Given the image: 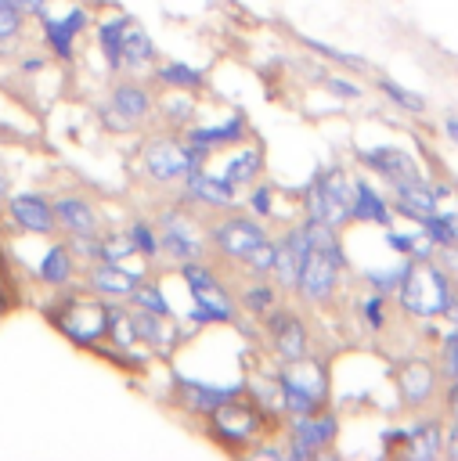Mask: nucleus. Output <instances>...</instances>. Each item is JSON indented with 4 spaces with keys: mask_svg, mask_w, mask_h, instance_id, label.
<instances>
[{
    "mask_svg": "<svg viewBox=\"0 0 458 461\" xmlns=\"http://www.w3.org/2000/svg\"><path fill=\"white\" fill-rule=\"evenodd\" d=\"M357 158H361V166H368L371 173H379V176H382V180H389V184H397V180H411V176H418V173H422V166H418L404 148H397V144L361 148V151H357Z\"/></svg>",
    "mask_w": 458,
    "mask_h": 461,
    "instance_id": "f3484780",
    "label": "nucleus"
},
{
    "mask_svg": "<svg viewBox=\"0 0 458 461\" xmlns=\"http://www.w3.org/2000/svg\"><path fill=\"white\" fill-rule=\"evenodd\" d=\"M202 162H206V155L195 151L180 137H151L141 148V173L151 184H180Z\"/></svg>",
    "mask_w": 458,
    "mask_h": 461,
    "instance_id": "39448f33",
    "label": "nucleus"
},
{
    "mask_svg": "<svg viewBox=\"0 0 458 461\" xmlns=\"http://www.w3.org/2000/svg\"><path fill=\"white\" fill-rule=\"evenodd\" d=\"M7 216L18 230L25 234H54L58 220H54V205L50 198L36 194V191H18V194H7Z\"/></svg>",
    "mask_w": 458,
    "mask_h": 461,
    "instance_id": "2eb2a0df",
    "label": "nucleus"
},
{
    "mask_svg": "<svg viewBox=\"0 0 458 461\" xmlns=\"http://www.w3.org/2000/svg\"><path fill=\"white\" fill-rule=\"evenodd\" d=\"M245 205H249V212H252V216L267 220V216L274 212V191H270L267 184H252V187H249V198H245Z\"/></svg>",
    "mask_w": 458,
    "mask_h": 461,
    "instance_id": "49530a36",
    "label": "nucleus"
},
{
    "mask_svg": "<svg viewBox=\"0 0 458 461\" xmlns=\"http://www.w3.org/2000/svg\"><path fill=\"white\" fill-rule=\"evenodd\" d=\"M126 230H130V238H133V249H137L144 259H155V256L162 252V249H159V230H155L148 220H133Z\"/></svg>",
    "mask_w": 458,
    "mask_h": 461,
    "instance_id": "a19ab883",
    "label": "nucleus"
},
{
    "mask_svg": "<svg viewBox=\"0 0 458 461\" xmlns=\"http://www.w3.org/2000/svg\"><path fill=\"white\" fill-rule=\"evenodd\" d=\"M350 202H353V180L339 166L321 169L303 187V220L339 230L350 223Z\"/></svg>",
    "mask_w": 458,
    "mask_h": 461,
    "instance_id": "7ed1b4c3",
    "label": "nucleus"
},
{
    "mask_svg": "<svg viewBox=\"0 0 458 461\" xmlns=\"http://www.w3.org/2000/svg\"><path fill=\"white\" fill-rule=\"evenodd\" d=\"M11 4H14V7L22 11V14H32V18H43V14H47V4H50V0H11Z\"/></svg>",
    "mask_w": 458,
    "mask_h": 461,
    "instance_id": "603ef678",
    "label": "nucleus"
},
{
    "mask_svg": "<svg viewBox=\"0 0 458 461\" xmlns=\"http://www.w3.org/2000/svg\"><path fill=\"white\" fill-rule=\"evenodd\" d=\"M415 241H418V230H393V223L386 227V245H389L397 256H408V259H411Z\"/></svg>",
    "mask_w": 458,
    "mask_h": 461,
    "instance_id": "09e8293b",
    "label": "nucleus"
},
{
    "mask_svg": "<svg viewBox=\"0 0 458 461\" xmlns=\"http://www.w3.org/2000/svg\"><path fill=\"white\" fill-rule=\"evenodd\" d=\"M238 306L245 310V317H263L270 306H278V285H270L267 277H252L249 285H242L238 288Z\"/></svg>",
    "mask_w": 458,
    "mask_h": 461,
    "instance_id": "cd10ccee",
    "label": "nucleus"
},
{
    "mask_svg": "<svg viewBox=\"0 0 458 461\" xmlns=\"http://www.w3.org/2000/svg\"><path fill=\"white\" fill-rule=\"evenodd\" d=\"M173 385H177V407L188 411V414H206V418L220 403L238 396V385H209V382H198V378H188V375H173Z\"/></svg>",
    "mask_w": 458,
    "mask_h": 461,
    "instance_id": "dca6fc26",
    "label": "nucleus"
},
{
    "mask_svg": "<svg viewBox=\"0 0 458 461\" xmlns=\"http://www.w3.org/2000/svg\"><path fill=\"white\" fill-rule=\"evenodd\" d=\"M408 267H411V259H408V256H400L393 267H382V270H364V281H368V288H371V292L397 295V288H400V281H404Z\"/></svg>",
    "mask_w": 458,
    "mask_h": 461,
    "instance_id": "72a5a7b5",
    "label": "nucleus"
},
{
    "mask_svg": "<svg viewBox=\"0 0 458 461\" xmlns=\"http://www.w3.org/2000/svg\"><path fill=\"white\" fill-rule=\"evenodd\" d=\"M108 104H112L115 112H123L130 122H144V119L155 112V97H151V90L141 86V83H133V79L115 83L112 94H108Z\"/></svg>",
    "mask_w": 458,
    "mask_h": 461,
    "instance_id": "5701e85b",
    "label": "nucleus"
},
{
    "mask_svg": "<svg viewBox=\"0 0 458 461\" xmlns=\"http://www.w3.org/2000/svg\"><path fill=\"white\" fill-rule=\"evenodd\" d=\"M97 115H101V122H105L108 130H115V133H126V130H133V126H137V122H130V119H126L123 112H115L112 104H105V108H101Z\"/></svg>",
    "mask_w": 458,
    "mask_h": 461,
    "instance_id": "8fccbe9b",
    "label": "nucleus"
},
{
    "mask_svg": "<svg viewBox=\"0 0 458 461\" xmlns=\"http://www.w3.org/2000/svg\"><path fill=\"white\" fill-rule=\"evenodd\" d=\"M389 191H393V212H397V216H408L411 223L426 220L429 212H436V209L444 205V198L454 194L447 184H429L422 173L411 176V180L389 184Z\"/></svg>",
    "mask_w": 458,
    "mask_h": 461,
    "instance_id": "9b49d317",
    "label": "nucleus"
},
{
    "mask_svg": "<svg viewBox=\"0 0 458 461\" xmlns=\"http://www.w3.org/2000/svg\"><path fill=\"white\" fill-rule=\"evenodd\" d=\"M299 43H303L307 50L321 54V58H325V61H332V65H343V68H353V72H364V68H368V61H364L361 54H346V50H339V47H328V43H321V40H310V36H299Z\"/></svg>",
    "mask_w": 458,
    "mask_h": 461,
    "instance_id": "e433bc0d",
    "label": "nucleus"
},
{
    "mask_svg": "<svg viewBox=\"0 0 458 461\" xmlns=\"http://www.w3.org/2000/svg\"><path fill=\"white\" fill-rule=\"evenodd\" d=\"M36 274H40L43 285H50V288H65V285L76 277V256H72V249H69V245H50V249L43 252Z\"/></svg>",
    "mask_w": 458,
    "mask_h": 461,
    "instance_id": "a878e982",
    "label": "nucleus"
},
{
    "mask_svg": "<svg viewBox=\"0 0 458 461\" xmlns=\"http://www.w3.org/2000/svg\"><path fill=\"white\" fill-rule=\"evenodd\" d=\"M0 313H4V299H0Z\"/></svg>",
    "mask_w": 458,
    "mask_h": 461,
    "instance_id": "bf43d9fd",
    "label": "nucleus"
},
{
    "mask_svg": "<svg viewBox=\"0 0 458 461\" xmlns=\"http://www.w3.org/2000/svg\"><path fill=\"white\" fill-rule=\"evenodd\" d=\"M0 198H7V180L0 176Z\"/></svg>",
    "mask_w": 458,
    "mask_h": 461,
    "instance_id": "13d9d810",
    "label": "nucleus"
},
{
    "mask_svg": "<svg viewBox=\"0 0 458 461\" xmlns=\"http://www.w3.org/2000/svg\"><path fill=\"white\" fill-rule=\"evenodd\" d=\"M436 252H440V267L454 277V274H458V245H440Z\"/></svg>",
    "mask_w": 458,
    "mask_h": 461,
    "instance_id": "3c124183",
    "label": "nucleus"
},
{
    "mask_svg": "<svg viewBox=\"0 0 458 461\" xmlns=\"http://www.w3.org/2000/svg\"><path fill=\"white\" fill-rule=\"evenodd\" d=\"M397 303L408 317H444L454 303H458V292H454V277L433 263V259H411L400 288H397Z\"/></svg>",
    "mask_w": 458,
    "mask_h": 461,
    "instance_id": "f03ea898",
    "label": "nucleus"
},
{
    "mask_svg": "<svg viewBox=\"0 0 458 461\" xmlns=\"http://www.w3.org/2000/svg\"><path fill=\"white\" fill-rule=\"evenodd\" d=\"M350 220H357V223H375V227H389V223H393V205L386 202V194H382L371 180L357 176V180H353Z\"/></svg>",
    "mask_w": 458,
    "mask_h": 461,
    "instance_id": "412c9836",
    "label": "nucleus"
},
{
    "mask_svg": "<svg viewBox=\"0 0 458 461\" xmlns=\"http://www.w3.org/2000/svg\"><path fill=\"white\" fill-rule=\"evenodd\" d=\"M451 418H458V378L451 382Z\"/></svg>",
    "mask_w": 458,
    "mask_h": 461,
    "instance_id": "4d7b16f0",
    "label": "nucleus"
},
{
    "mask_svg": "<svg viewBox=\"0 0 458 461\" xmlns=\"http://www.w3.org/2000/svg\"><path fill=\"white\" fill-rule=\"evenodd\" d=\"M263 331L270 339V349L281 364H296L303 357H310V331L303 324V317L289 306H270L263 313Z\"/></svg>",
    "mask_w": 458,
    "mask_h": 461,
    "instance_id": "1a4fd4ad",
    "label": "nucleus"
},
{
    "mask_svg": "<svg viewBox=\"0 0 458 461\" xmlns=\"http://www.w3.org/2000/svg\"><path fill=\"white\" fill-rule=\"evenodd\" d=\"M310 249H314V238H310V223L307 220L296 223V227H289L278 238V263H274V274H270L278 288L296 292V281H299V270H303Z\"/></svg>",
    "mask_w": 458,
    "mask_h": 461,
    "instance_id": "f8f14e48",
    "label": "nucleus"
},
{
    "mask_svg": "<svg viewBox=\"0 0 458 461\" xmlns=\"http://www.w3.org/2000/svg\"><path fill=\"white\" fill-rule=\"evenodd\" d=\"M444 450L458 461V418H451V429L444 432Z\"/></svg>",
    "mask_w": 458,
    "mask_h": 461,
    "instance_id": "5fc2aeb1",
    "label": "nucleus"
},
{
    "mask_svg": "<svg viewBox=\"0 0 458 461\" xmlns=\"http://www.w3.org/2000/svg\"><path fill=\"white\" fill-rule=\"evenodd\" d=\"M155 65V43L151 36L141 29V25H126V36H123V68L126 72H144Z\"/></svg>",
    "mask_w": 458,
    "mask_h": 461,
    "instance_id": "bb28decb",
    "label": "nucleus"
},
{
    "mask_svg": "<svg viewBox=\"0 0 458 461\" xmlns=\"http://www.w3.org/2000/svg\"><path fill=\"white\" fill-rule=\"evenodd\" d=\"M137 274L123 270L119 263H108V259H97V263H87V285L94 295L101 299H112V303H126L137 288Z\"/></svg>",
    "mask_w": 458,
    "mask_h": 461,
    "instance_id": "6ab92c4d",
    "label": "nucleus"
},
{
    "mask_svg": "<svg viewBox=\"0 0 458 461\" xmlns=\"http://www.w3.org/2000/svg\"><path fill=\"white\" fill-rule=\"evenodd\" d=\"M310 238H314V249H310V256L299 270L296 295L307 306H325L339 288V274L346 270V252H343L339 230H332L325 223H310Z\"/></svg>",
    "mask_w": 458,
    "mask_h": 461,
    "instance_id": "f257e3e1",
    "label": "nucleus"
},
{
    "mask_svg": "<svg viewBox=\"0 0 458 461\" xmlns=\"http://www.w3.org/2000/svg\"><path fill=\"white\" fill-rule=\"evenodd\" d=\"M155 83L166 86V90H188V94H195V90L206 86V76L198 68L184 65V61H162L155 68Z\"/></svg>",
    "mask_w": 458,
    "mask_h": 461,
    "instance_id": "c756f323",
    "label": "nucleus"
},
{
    "mask_svg": "<svg viewBox=\"0 0 458 461\" xmlns=\"http://www.w3.org/2000/svg\"><path fill=\"white\" fill-rule=\"evenodd\" d=\"M260 173H263V148H242L220 169V176L234 187H252L260 180Z\"/></svg>",
    "mask_w": 458,
    "mask_h": 461,
    "instance_id": "393cba45",
    "label": "nucleus"
},
{
    "mask_svg": "<svg viewBox=\"0 0 458 461\" xmlns=\"http://www.w3.org/2000/svg\"><path fill=\"white\" fill-rule=\"evenodd\" d=\"M245 137H249V122H245L242 112L227 115V119L216 122V126H188V133H184V140H188L195 151H202V155H209V151H216V148H227V144H242Z\"/></svg>",
    "mask_w": 458,
    "mask_h": 461,
    "instance_id": "aec40b11",
    "label": "nucleus"
},
{
    "mask_svg": "<svg viewBox=\"0 0 458 461\" xmlns=\"http://www.w3.org/2000/svg\"><path fill=\"white\" fill-rule=\"evenodd\" d=\"M339 436V418L332 411H314V414H289V457H314L325 447H332Z\"/></svg>",
    "mask_w": 458,
    "mask_h": 461,
    "instance_id": "9d476101",
    "label": "nucleus"
},
{
    "mask_svg": "<svg viewBox=\"0 0 458 461\" xmlns=\"http://www.w3.org/2000/svg\"><path fill=\"white\" fill-rule=\"evenodd\" d=\"M126 25H130L126 14L105 18V22L97 25V47H101V54H105V61H108L112 72L123 68V36H126Z\"/></svg>",
    "mask_w": 458,
    "mask_h": 461,
    "instance_id": "c85d7f7f",
    "label": "nucleus"
},
{
    "mask_svg": "<svg viewBox=\"0 0 458 461\" xmlns=\"http://www.w3.org/2000/svg\"><path fill=\"white\" fill-rule=\"evenodd\" d=\"M260 418H263L260 403L242 400V396H231L227 403H220L209 414V436L220 439L227 450H242L260 432Z\"/></svg>",
    "mask_w": 458,
    "mask_h": 461,
    "instance_id": "6e6552de",
    "label": "nucleus"
},
{
    "mask_svg": "<svg viewBox=\"0 0 458 461\" xmlns=\"http://www.w3.org/2000/svg\"><path fill=\"white\" fill-rule=\"evenodd\" d=\"M180 277L195 299V321L198 324H234L238 317V299L231 295V288L220 281V274L206 263V259H191L180 263Z\"/></svg>",
    "mask_w": 458,
    "mask_h": 461,
    "instance_id": "20e7f679",
    "label": "nucleus"
},
{
    "mask_svg": "<svg viewBox=\"0 0 458 461\" xmlns=\"http://www.w3.org/2000/svg\"><path fill=\"white\" fill-rule=\"evenodd\" d=\"M404 454L429 461L436 454H444V421L440 418H418L415 425H408V443Z\"/></svg>",
    "mask_w": 458,
    "mask_h": 461,
    "instance_id": "b1692460",
    "label": "nucleus"
},
{
    "mask_svg": "<svg viewBox=\"0 0 458 461\" xmlns=\"http://www.w3.org/2000/svg\"><path fill=\"white\" fill-rule=\"evenodd\" d=\"M40 22H43L47 50H50L58 61H72V54H76V36H79V32H76L65 18H50V14H43Z\"/></svg>",
    "mask_w": 458,
    "mask_h": 461,
    "instance_id": "7c9ffc66",
    "label": "nucleus"
},
{
    "mask_svg": "<svg viewBox=\"0 0 458 461\" xmlns=\"http://www.w3.org/2000/svg\"><path fill=\"white\" fill-rule=\"evenodd\" d=\"M386 299H389V295H382V292H368V295L361 299V317H364V324H368L371 331H382L386 321H389Z\"/></svg>",
    "mask_w": 458,
    "mask_h": 461,
    "instance_id": "79ce46f5",
    "label": "nucleus"
},
{
    "mask_svg": "<svg viewBox=\"0 0 458 461\" xmlns=\"http://www.w3.org/2000/svg\"><path fill=\"white\" fill-rule=\"evenodd\" d=\"M238 263H245V270H249L252 277H270V274H274V263H278V241H274V238L260 241V245L249 249Z\"/></svg>",
    "mask_w": 458,
    "mask_h": 461,
    "instance_id": "f704fd0d",
    "label": "nucleus"
},
{
    "mask_svg": "<svg viewBox=\"0 0 458 461\" xmlns=\"http://www.w3.org/2000/svg\"><path fill=\"white\" fill-rule=\"evenodd\" d=\"M440 126H444V137H447L451 144H458V112H447Z\"/></svg>",
    "mask_w": 458,
    "mask_h": 461,
    "instance_id": "6e6d98bb",
    "label": "nucleus"
},
{
    "mask_svg": "<svg viewBox=\"0 0 458 461\" xmlns=\"http://www.w3.org/2000/svg\"><path fill=\"white\" fill-rule=\"evenodd\" d=\"M321 83H325L328 94H335V97H343V101H361V97H364V86H357V83L346 79V76H325Z\"/></svg>",
    "mask_w": 458,
    "mask_h": 461,
    "instance_id": "de8ad7c7",
    "label": "nucleus"
},
{
    "mask_svg": "<svg viewBox=\"0 0 458 461\" xmlns=\"http://www.w3.org/2000/svg\"><path fill=\"white\" fill-rule=\"evenodd\" d=\"M270 234H267V227H263V220L260 216H252V212H224L220 220H213L209 227H206V241H209V249L220 256V259H242L249 249H256L260 241H267Z\"/></svg>",
    "mask_w": 458,
    "mask_h": 461,
    "instance_id": "423d86ee",
    "label": "nucleus"
},
{
    "mask_svg": "<svg viewBox=\"0 0 458 461\" xmlns=\"http://www.w3.org/2000/svg\"><path fill=\"white\" fill-rule=\"evenodd\" d=\"M126 303H133L137 310H148V313L169 317V303H166V295H162V288H159L155 281H137V288H133V295H130Z\"/></svg>",
    "mask_w": 458,
    "mask_h": 461,
    "instance_id": "4c0bfd02",
    "label": "nucleus"
},
{
    "mask_svg": "<svg viewBox=\"0 0 458 461\" xmlns=\"http://www.w3.org/2000/svg\"><path fill=\"white\" fill-rule=\"evenodd\" d=\"M166 317L159 313H148V310H137L130 313V328H133V339H141L144 346H162L166 342V328H162Z\"/></svg>",
    "mask_w": 458,
    "mask_h": 461,
    "instance_id": "c9c22d12",
    "label": "nucleus"
},
{
    "mask_svg": "<svg viewBox=\"0 0 458 461\" xmlns=\"http://www.w3.org/2000/svg\"><path fill=\"white\" fill-rule=\"evenodd\" d=\"M404 443H408V429H386L382 432V447H389V450L400 447L404 450Z\"/></svg>",
    "mask_w": 458,
    "mask_h": 461,
    "instance_id": "864d4df0",
    "label": "nucleus"
},
{
    "mask_svg": "<svg viewBox=\"0 0 458 461\" xmlns=\"http://www.w3.org/2000/svg\"><path fill=\"white\" fill-rule=\"evenodd\" d=\"M155 108H159V115H162L166 122H173V126L191 122V115H195V101L188 97V90H173V97H166V101L155 104Z\"/></svg>",
    "mask_w": 458,
    "mask_h": 461,
    "instance_id": "ea45409f",
    "label": "nucleus"
},
{
    "mask_svg": "<svg viewBox=\"0 0 458 461\" xmlns=\"http://www.w3.org/2000/svg\"><path fill=\"white\" fill-rule=\"evenodd\" d=\"M375 90H379L393 108H400V112H408V115H422V112H426V97H422L418 90H411V86L389 79V76H379V79H375Z\"/></svg>",
    "mask_w": 458,
    "mask_h": 461,
    "instance_id": "2f4dec72",
    "label": "nucleus"
},
{
    "mask_svg": "<svg viewBox=\"0 0 458 461\" xmlns=\"http://www.w3.org/2000/svg\"><path fill=\"white\" fill-rule=\"evenodd\" d=\"M180 187H184V202H191V205H198V209L227 212V209L238 205V187L227 184L220 173H206L202 166H195V169L180 180Z\"/></svg>",
    "mask_w": 458,
    "mask_h": 461,
    "instance_id": "4468645a",
    "label": "nucleus"
},
{
    "mask_svg": "<svg viewBox=\"0 0 458 461\" xmlns=\"http://www.w3.org/2000/svg\"><path fill=\"white\" fill-rule=\"evenodd\" d=\"M112 303V299H108ZM108 303H72L69 310H58L50 317L76 346H94L108 331Z\"/></svg>",
    "mask_w": 458,
    "mask_h": 461,
    "instance_id": "ddd939ff",
    "label": "nucleus"
},
{
    "mask_svg": "<svg viewBox=\"0 0 458 461\" xmlns=\"http://www.w3.org/2000/svg\"><path fill=\"white\" fill-rule=\"evenodd\" d=\"M436 382H440V367H433L429 360H408L400 371H397V393H400V403L418 411L433 400L436 393Z\"/></svg>",
    "mask_w": 458,
    "mask_h": 461,
    "instance_id": "a211bd4d",
    "label": "nucleus"
},
{
    "mask_svg": "<svg viewBox=\"0 0 458 461\" xmlns=\"http://www.w3.org/2000/svg\"><path fill=\"white\" fill-rule=\"evenodd\" d=\"M418 230L440 249V245H458V212L454 209H436L426 220H418Z\"/></svg>",
    "mask_w": 458,
    "mask_h": 461,
    "instance_id": "473e14b6",
    "label": "nucleus"
},
{
    "mask_svg": "<svg viewBox=\"0 0 458 461\" xmlns=\"http://www.w3.org/2000/svg\"><path fill=\"white\" fill-rule=\"evenodd\" d=\"M133 252H137V249H133L130 230H112V234H101V259L119 263V259H126V256H133Z\"/></svg>",
    "mask_w": 458,
    "mask_h": 461,
    "instance_id": "37998d69",
    "label": "nucleus"
},
{
    "mask_svg": "<svg viewBox=\"0 0 458 461\" xmlns=\"http://www.w3.org/2000/svg\"><path fill=\"white\" fill-rule=\"evenodd\" d=\"M440 378H458V321H447V331L440 339Z\"/></svg>",
    "mask_w": 458,
    "mask_h": 461,
    "instance_id": "58836bf2",
    "label": "nucleus"
},
{
    "mask_svg": "<svg viewBox=\"0 0 458 461\" xmlns=\"http://www.w3.org/2000/svg\"><path fill=\"white\" fill-rule=\"evenodd\" d=\"M69 249L76 259L97 263L101 259V234H69Z\"/></svg>",
    "mask_w": 458,
    "mask_h": 461,
    "instance_id": "a18cd8bd",
    "label": "nucleus"
},
{
    "mask_svg": "<svg viewBox=\"0 0 458 461\" xmlns=\"http://www.w3.org/2000/svg\"><path fill=\"white\" fill-rule=\"evenodd\" d=\"M159 249H162L166 256H173L177 267H180V263H191V259H206V249H209L206 227H202L184 205L166 209V212L159 216Z\"/></svg>",
    "mask_w": 458,
    "mask_h": 461,
    "instance_id": "0eeeda50",
    "label": "nucleus"
},
{
    "mask_svg": "<svg viewBox=\"0 0 458 461\" xmlns=\"http://www.w3.org/2000/svg\"><path fill=\"white\" fill-rule=\"evenodd\" d=\"M22 25H25V14L11 0H0V47L14 43L22 36Z\"/></svg>",
    "mask_w": 458,
    "mask_h": 461,
    "instance_id": "c03bdc74",
    "label": "nucleus"
},
{
    "mask_svg": "<svg viewBox=\"0 0 458 461\" xmlns=\"http://www.w3.org/2000/svg\"><path fill=\"white\" fill-rule=\"evenodd\" d=\"M50 205H54V220L61 223L65 234H101L97 209L87 194H58Z\"/></svg>",
    "mask_w": 458,
    "mask_h": 461,
    "instance_id": "4be33fe9",
    "label": "nucleus"
}]
</instances>
